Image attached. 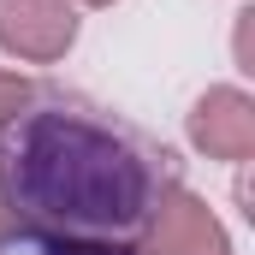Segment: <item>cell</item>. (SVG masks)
I'll return each instance as SVG.
<instances>
[{
  "mask_svg": "<svg viewBox=\"0 0 255 255\" xmlns=\"http://www.w3.org/2000/svg\"><path fill=\"white\" fill-rule=\"evenodd\" d=\"M0 208L42 238H125L154 208V172L119 130L30 107L0 125Z\"/></svg>",
  "mask_w": 255,
  "mask_h": 255,
  "instance_id": "obj_1",
  "label": "cell"
},
{
  "mask_svg": "<svg viewBox=\"0 0 255 255\" xmlns=\"http://www.w3.org/2000/svg\"><path fill=\"white\" fill-rule=\"evenodd\" d=\"M77 42L71 0H0V48L30 65H54Z\"/></svg>",
  "mask_w": 255,
  "mask_h": 255,
  "instance_id": "obj_2",
  "label": "cell"
},
{
  "mask_svg": "<svg viewBox=\"0 0 255 255\" xmlns=\"http://www.w3.org/2000/svg\"><path fill=\"white\" fill-rule=\"evenodd\" d=\"M190 142L214 160L244 166L255 154V101L244 89H208L190 113Z\"/></svg>",
  "mask_w": 255,
  "mask_h": 255,
  "instance_id": "obj_3",
  "label": "cell"
},
{
  "mask_svg": "<svg viewBox=\"0 0 255 255\" xmlns=\"http://www.w3.org/2000/svg\"><path fill=\"white\" fill-rule=\"evenodd\" d=\"M154 255H232V244L208 214V202H196L190 190H166L154 214Z\"/></svg>",
  "mask_w": 255,
  "mask_h": 255,
  "instance_id": "obj_4",
  "label": "cell"
},
{
  "mask_svg": "<svg viewBox=\"0 0 255 255\" xmlns=\"http://www.w3.org/2000/svg\"><path fill=\"white\" fill-rule=\"evenodd\" d=\"M42 255H136V250L107 244V238H42Z\"/></svg>",
  "mask_w": 255,
  "mask_h": 255,
  "instance_id": "obj_5",
  "label": "cell"
},
{
  "mask_svg": "<svg viewBox=\"0 0 255 255\" xmlns=\"http://www.w3.org/2000/svg\"><path fill=\"white\" fill-rule=\"evenodd\" d=\"M24 101H30V83H24L18 71H0V125H6V119L24 107Z\"/></svg>",
  "mask_w": 255,
  "mask_h": 255,
  "instance_id": "obj_6",
  "label": "cell"
},
{
  "mask_svg": "<svg viewBox=\"0 0 255 255\" xmlns=\"http://www.w3.org/2000/svg\"><path fill=\"white\" fill-rule=\"evenodd\" d=\"M83 6H113V0H83Z\"/></svg>",
  "mask_w": 255,
  "mask_h": 255,
  "instance_id": "obj_7",
  "label": "cell"
}]
</instances>
